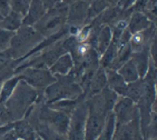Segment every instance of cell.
<instances>
[{"instance_id": "1", "label": "cell", "mask_w": 157, "mask_h": 140, "mask_svg": "<svg viewBox=\"0 0 157 140\" xmlns=\"http://www.w3.org/2000/svg\"><path fill=\"white\" fill-rule=\"evenodd\" d=\"M37 97L38 92L36 89L24 80H20L12 96L6 102V108L12 120L18 121L27 116Z\"/></svg>"}, {"instance_id": "2", "label": "cell", "mask_w": 157, "mask_h": 140, "mask_svg": "<svg viewBox=\"0 0 157 140\" xmlns=\"http://www.w3.org/2000/svg\"><path fill=\"white\" fill-rule=\"evenodd\" d=\"M19 76L21 80L27 82L28 85L31 86L36 90L46 89L57 80V77H55L48 69H44V68H24L22 72Z\"/></svg>"}, {"instance_id": "3", "label": "cell", "mask_w": 157, "mask_h": 140, "mask_svg": "<svg viewBox=\"0 0 157 140\" xmlns=\"http://www.w3.org/2000/svg\"><path fill=\"white\" fill-rule=\"evenodd\" d=\"M38 120L48 125L49 127H52L54 130H56L61 134H66L68 131L69 117L66 112L45 107V108L40 109Z\"/></svg>"}, {"instance_id": "4", "label": "cell", "mask_w": 157, "mask_h": 140, "mask_svg": "<svg viewBox=\"0 0 157 140\" xmlns=\"http://www.w3.org/2000/svg\"><path fill=\"white\" fill-rule=\"evenodd\" d=\"M88 116L87 104H82L75 108L73 116L69 119V127L67 131L68 140H85V128Z\"/></svg>"}, {"instance_id": "5", "label": "cell", "mask_w": 157, "mask_h": 140, "mask_svg": "<svg viewBox=\"0 0 157 140\" xmlns=\"http://www.w3.org/2000/svg\"><path fill=\"white\" fill-rule=\"evenodd\" d=\"M114 115L118 120V126L124 125L136 117V109L132 99L121 97L114 105Z\"/></svg>"}, {"instance_id": "6", "label": "cell", "mask_w": 157, "mask_h": 140, "mask_svg": "<svg viewBox=\"0 0 157 140\" xmlns=\"http://www.w3.org/2000/svg\"><path fill=\"white\" fill-rule=\"evenodd\" d=\"M88 10H89V3L84 0H79L68 7L66 21L71 24L74 27L84 24L88 18Z\"/></svg>"}, {"instance_id": "7", "label": "cell", "mask_w": 157, "mask_h": 140, "mask_svg": "<svg viewBox=\"0 0 157 140\" xmlns=\"http://www.w3.org/2000/svg\"><path fill=\"white\" fill-rule=\"evenodd\" d=\"M74 58L69 52H66L61 55L54 64L48 68V70L55 77H63L68 76L69 72L74 68Z\"/></svg>"}, {"instance_id": "8", "label": "cell", "mask_w": 157, "mask_h": 140, "mask_svg": "<svg viewBox=\"0 0 157 140\" xmlns=\"http://www.w3.org/2000/svg\"><path fill=\"white\" fill-rule=\"evenodd\" d=\"M46 12H47V9L41 2V0H31L27 15L22 19V24L33 27L46 15Z\"/></svg>"}, {"instance_id": "9", "label": "cell", "mask_w": 157, "mask_h": 140, "mask_svg": "<svg viewBox=\"0 0 157 140\" xmlns=\"http://www.w3.org/2000/svg\"><path fill=\"white\" fill-rule=\"evenodd\" d=\"M13 130L18 139L20 140H36L38 138L36 130L33 129V126L27 121V120H18L13 123Z\"/></svg>"}, {"instance_id": "10", "label": "cell", "mask_w": 157, "mask_h": 140, "mask_svg": "<svg viewBox=\"0 0 157 140\" xmlns=\"http://www.w3.org/2000/svg\"><path fill=\"white\" fill-rule=\"evenodd\" d=\"M136 118V117H135ZM130 120L129 122L118 126L117 132L113 136V140H137V127L136 120Z\"/></svg>"}, {"instance_id": "11", "label": "cell", "mask_w": 157, "mask_h": 140, "mask_svg": "<svg viewBox=\"0 0 157 140\" xmlns=\"http://www.w3.org/2000/svg\"><path fill=\"white\" fill-rule=\"evenodd\" d=\"M33 127L36 130L38 137L41 138L42 140H68L65 137V134H59L56 130H54L52 127H49L48 125H46L39 120Z\"/></svg>"}, {"instance_id": "12", "label": "cell", "mask_w": 157, "mask_h": 140, "mask_svg": "<svg viewBox=\"0 0 157 140\" xmlns=\"http://www.w3.org/2000/svg\"><path fill=\"white\" fill-rule=\"evenodd\" d=\"M148 27H149V20L147 17L140 11H135L128 21L127 29L130 31V34L134 35L146 30Z\"/></svg>"}, {"instance_id": "13", "label": "cell", "mask_w": 157, "mask_h": 140, "mask_svg": "<svg viewBox=\"0 0 157 140\" xmlns=\"http://www.w3.org/2000/svg\"><path fill=\"white\" fill-rule=\"evenodd\" d=\"M113 42V30L112 28L104 24L103 27L100 28L99 32L97 35V40H96V49L98 53L103 55L104 52L108 49V47L112 45Z\"/></svg>"}, {"instance_id": "14", "label": "cell", "mask_w": 157, "mask_h": 140, "mask_svg": "<svg viewBox=\"0 0 157 140\" xmlns=\"http://www.w3.org/2000/svg\"><path fill=\"white\" fill-rule=\"evenodd\" d=\"M20 76L10 77L3 81V83L0 86V104L6 105V102L9 100V98L12 96L13 91L16 90L18 83L20 82Z\"/></svg>"}, {"instance_id": "15", "label": "cell", "mask_w": 157, "mask_h": 140, "mask_svg": "<svg viewBox=\"0 0 157 140\" xmlns=\"http://www.w3.org/2000/svg\"><path fill=\"white\" fill-rule=\"evenodd\" d=\"M22 19H24L22 16L11 10L9 15H7L6 17L0 19V29L16 32L22 26Z\"/></svg>"}, {"instance_id": "16", "label": "cell", "mask_w": 157, "mask_h": 140, "mask_svg": "<svg viewBox=\"0 0 157 140\" xmlns=\"http://www.w3.org/2000/svg\"><path fill=\"white\" fill-rule=\"evenodd\" d=\"M106 85H107V78H106V72L105 69L103 67H100L94 73V76L91 78L90 85H89V90H90V97L98 94L105 89Z\"/></svg>"}, {"instance_id": "17", "label": "cell", "mask_w": 157, "mask_h": 140, "mask_svg": "<svg viewBox=\"0 0 157 140\" xmlns=\"http://www.w3.org/2000/svg\"><path fill=\"white\" fill-rule=\"evenodd\" d=\"M117 72L121 75V78L124 79V81L126 82V83H132V82L138 81V79H139V75H138V71H137V68L132 59L126 61V62L117 70Z\"/></svg>"}, {"instance_id": "18", "label": "cell", "mask_w": 157, "mask_h": 140, "mask_svg": "<svg viewBox=\"0 0 157 140\" xmlns=\"http://www.w3.org/2000/svg\"><path fill=\"white\" fill-rule=\"evenodd\" d=\"M132 60L134 61V64L136 66L137 71H138L139 77H144L148 71V56L145 49H143L140 51L135 52L132 57Z\"/></svg>"}, {"instance_id": "19", "label": "cell", "mask_w": 157, "mask_h": 140, "mask_svg": "<svg viewBox=\"0 0 157 140\" xmlns=\"http://www.w3.org/2000/svg\"><path fill=\"white\" fill-rule=\"evenodd\" d=\"M115 125H116V118L114 113H108V118L106 119V123L104 127L101 134L97 140H113V134L115 131Z\"/></svg>"}, {"instance_id": "20", "label": "cell", "mask_w": 157, "mask_h": 140, "mask_svg": "<svg viewBox=\"0 0 157 140\" xmlns=\"http://www.w3.org/2000/svg\"><path fill=\"white\" fill-rule=\"evenodd\" d=\"M108 5L105 0H94L93 2L89 3V10H88V18L87 20L97 18L100 13H103L107 8Z\"/></svg>"}, {"instance_id": "21", "label": "cell", "mask_w": 157, "mask_h": 140, "mask_svg": "<svg viewBox=\"0 0 157 140\" xmlns=\"http://www.w3.org/2000/svg\"><path fill=\"white\" fill-rule=\"evenodd\" d=\"M11 2V10L17 12L22 17L27 15V11L30 7L31 0H10Z\"/></svg>"}, {"instance_id": "22", "label": "cell", "mask_w": 157, "mask_h": 140, "mask_svg": "<svg viewBox=\"0 0 157 140\" xmlns=\"http://www.w3.org/2000/svg\"><path fill=\"white\" fill-rule=\"evenodd\" d=\"M16 32L0 29V51H7L10 48L11 40Z\"/></svg>"}, {"instance_id": "23", "label": "cell", "mask_w": 157, "mask_h": 140, "mask_svg": "<svg viewBox=\"0 0 157 140\" xmlns=\"http://www.w3.org/2000/svg\"><path fill=\"white\" fill-rule=\"evenodd\" d=\"M11 11V2L10 0H0V19L9 15Z\"/></svg>"}, {"instance_id": "24", "label": "cell", "mask_w": 157, "mask_h": 140, "mask_svg": "<svg viewBox=\"0 0 157 140\" xmlns=\"http://www.w3.org/2000/svg\"><path fill=\"white\" fill-rule=\"evenodd\" d=\"M11 59V56L8 51H0V71L8 67Z\"/></svg>"}, {"instance_id": "25", "label": "cell", "mask_w": 157, "mask_h": 140, "mask_svg": "<svg viewBox=\"0 0 157 140\" xmlns=\"http://www.w3.org/2000/svg\"><path fill=\"white\" fill-rule=\"evenodd\" d=\"M0 140H18V137H17L15 130L11 129V130H9L8 132H6V134H3Z\"/></svg>"}, {"instance_id": "26", "label": "cell", "mask_w": 157, "mask_h": 140, "mask_svg": "<svg viewBox=\"0 0 157 140\" xmlns=\"http://www.w3.org/2000/svg\"><path fill=\"white\" fill-rule=\"evenodd\" d=\"M41 2L44 3V6L46 7V9L49 10L54 8L56 5H58L59 2H61V0H41Z\"/></svg>"}, {"instance_id": "27", "label": "cell", "mask_w": 157, "mask_h": 140, "mask_svg": "<svg viewBox=\"0 0 157 140\" xmlns=\"http://www.w3.org/2000/svg\"><path fill=\"white\" fill-rule=\"evenodd\" d=\"M151 52L153 58H154L155 64H157V40H154V42H153V45H151Z\"/></svg>"}, {"instance_id": "28", "label": "cell", "mask_w": 157, "mask_h": 140, "mask_svg": "<svg viewBox=\"0 0 157 140\" xmlns=\"http://www.w3.org/2000/svg\"><path fill=\"white\" fill-rule=\"evenodd\" d=\"M77 1H79V0H61V2L63 3V5H66V6H71L73 3L77 2Z\"/></svg>"}, {"instance_id": "29", "label": "cell", "mask_w": 157, "mask_h": 140, "mask_svg": "<svg viewBox=\"0 0 157 140\" xmlns=\"http://www.w3.org/2000/svg\"><path fill=\"white\" fill-rule=\"evenodd\" d=\"M84 1H86V2H88V3H90V2H93L94 0H84Z\"/></svg>"}, {"instance_id": "30", "label": "cell", "mask_w": 157, "mask_h": 140, "mask_svg": "<svg viewBox=\"0 0 157 140\" xmlns=\"http://www.w3.org/2000/svg\"><path fill=\"white\" fill-rule=\"evenodd\" d=\"M36 140H42V139H41V138H39V137H38V138H37Z\"/></svg>"}, {"instance_id": "31", "label": "cell", "mask_w": 157, "mask_h": 140, "mask_svg": "<svg viewBox=\"0 0 157 140\" xmlns=\"http://www.w3.org/2000/svg\"><path fill=\"white\" fill-rule=\"evenodd\" d=\"M155 88H156V90H157V81H156V85H155Z\"/></svg>"}]
</instances>
